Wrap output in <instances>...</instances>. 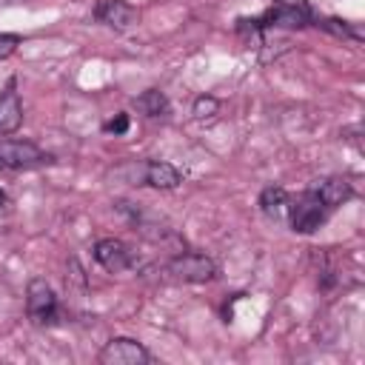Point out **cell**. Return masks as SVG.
<instances>
[{"label":"cell","instance_id":"cell-18","mask_svg":"<svg viewBox=\"0 0 365 365\" xmlns=\"http://www.w3.org/2000/svg\"><path fill=\"white\" fill-rule=\"evenodd\" d=\"M6 205H9V194H6V191H3V188H0V211H3V208H6Z\"/></svg>","mask_w":365,"mask_h":365},{"label":"cell","instance_id":"cell-19","mask_svg":"<svg viewBox=\"0 0 365 365\" xmlns=\"http://www.w3.org/2000/svg\"><path fill=\"white\" fill-rule=\"evenodd\" d=\"M3 3H9V6H17V3H26V0H3Z\"/></svg>","mask_w":365,"mask_h":365},{"label":"cell","instance_id":"cell-1","mask_svg":"<svg viewBox=\"0 0 365 365\" xmlns=\"http://www.w3.org/2000/svg\"><path fill=\"white\" fill-rule=\"evenodd\" d=\"M288 222H291V231L294 234H314L317 228L325 225V220L331 217V208L325 205V200L308 185L302 194L297 197H288Z\"/></svg>","mask_w":365,"mask_h":365},{"label":"cell","instance_id":"cell-12","mask_svg":"<svg viewBox=\"0 0 365 365\" xmlns=\"http://www.w3.org/2000/svg\"><path fill=\"white\" fill-rule=\"evenodd\" d=\"M288 197H291V194H288L279 182H268V185L259 191V200H257V202H259V211H262L265 217H274V220H277V217L288 208Z\"/></svg>","mask_w":365,"mask_h":365},{"label":"cell","instance_id":"cell-7","mask_svg":"<svg viewBox=\"0 0 365 365\" xmlns=\"http://www.w3.org/2000/svg\"><path fill=\"white\" fill-rule=\"evenodd\" d=\"M140 11L128 0H97L94 3V20L114 29V31H128L137 23Z\"/></svg>","mask_w":365,"mask_h":365},{"label":"cell","instance_id":"cell-13","mask_svg":"<svg viewBox=\"0 0 365 365\" xmlns=\"http://www.w3.org/2000/svg\"><path fill=\"white\" fill-rule=\"evenodd\" d=\"M314 26H319V29H325L328 34H334V37H339V40H351V43H362V29L356 26V23H351V20H342V17H314Z\"/></svg>","mask_w":365,"mask_h":365},{"label":"cell","instance_id":"cell-11","mask_svg":"<svg viewBox=\"0 0 365 365\" xmlns=\"http://www.w3.org/2000/svg\"><path fill=\"white\" fill-rule=\"evenodd\" d=\"M134 108H137L140 114H145V117H165V114L171 111V103H168L165 91H160V88H145L143 94L134 97Z\"/></svg>","mask_w":365,"mask_h":365},{"label":"cell","instance_id":"cell-8","mask_svg":"<svg viewBox=\"0 0 365 365\" xmlns=\"http://www.w3.org/2000/svg\"><path fill=\"white\" fill-rule=\"evenodd\" d=\"M23 125V100L17 91V77H9L0 91V137H11Z\"/></svg>","mask_w":365,"mask_h":365},{"label":"cell","instance_id":"cell-9","mask_svg":"<svg viewBox=\"0 0 365 365\" xmlns=\"http://www.w3.org/2000/svg\"><path fill=\"white\" fill-rule=\"evenodd\" d=\"M143 177H145V182H148L151 188H157V191H174V188L182 182L180 168L171 165V163H165V160H148V163L143 165Z\"/></svg>","mask_w":365,"mask_h":365},{"label":"cell","instance_id":"cell-16","mask_svg":"<svg viewBox=\"0 0 365 365\" xmlns=\"http://www.w3.org/2000/svg\"><path fill=\"white\" fill-rule=\"evenodd\" d=\"M23 43V37L20 34H14V31H0V63L3 60H9L14 51H17V46Z\"/></svg>","mask_w":365,"mask_h":365},{"label":"cell","instance_id":"cell-10","mask_svg":"<svg viewBox=\"0 0 365 365\" xmlns=\"http://www.w3.org/2000/svg\"><path fill=\"white\" fill-rule=\"evenodd\" d=\"M311 188L325 200V205L331 211H336L339 205H345L354 197V185L345 177H322V180H314Z\"/></svg>","mask_w":365,"mask_h":365},{"label":"cell","instance_id":"cell-15","mask_svg":"<svg viewBox=\"0 0 365 365\" xmlns=\"http://www.w3.org/2000/svg\"><path fill=\"white\" fill-rule=\"evenodd\" d=\"M128 125H131V117H128L125 111H120V114H114L111 120H106V123H103V131H106V134L120 137V134H125V131H128Z\"/></svg>","mask_w":365,"mask_h":365},{"label":"cell","instance_id":"cell-14","mask_svg":"<svg viewBox=\"0 0 365 365\" xmlns=\"http://www.w3.org/2000/svg\"><path fill=\"white\" fill-rule=\"evenodd\" d=\"M191 114H194V120H214L217 114H220V100L214 97V94H200L194 103H191Z\"/></svg>","mask_w":365,"mask_h":365},{"label":"cell","instance_id":"cell-4","mask_svg":"<svg viewBox=\"0 0 365 365\" xmlns=\"http://www.w3.org/2000/svg\"><path fill=\"white\" fill-rule=\"evenodd\" d=\"M165 271L177 279V282H211L217 277V262L208 254L200 251H180L177 257L168 259Z\"/></svg>","mask_w":365,"mask_h":365},{"label":"cell","instance_id":"cell-2","mask_svg":"<svg viewBox=\"0 0 365 365\" xmlns=\"http://www.w3.org/2000/svg\"><path fill=\"white\" fill-rule=\"evenodd\" d=\"M26 314H29L31 325H37V328H51L63 317L57 294L43 277L29 279V285H26Z\"/></svg>","mask_w":365,"mask_h":365},{"label":"cell","instance_id":"cell-6","mask_svg":"<svg viewBox=\"0 0 365 365\" xmlns=\"http://www.w3.org/2000/svg\"><path fill=\"white\" fill-rule=\"evenodd\" d=\"M91 254H94L97 265L106 268L108 274H123V271H128L134 265V251L123 240H117V237L97 240L94 248H91Z\"/></svg>","mask_w":365,"mask_h":365},{"label":"cell","instance_id":"cell-5","mask_svg":"<svg viewBox=\"0 0 365 365\" xmlns=\"http://www.w3.org/2000/svg\"><path fill=\"white\" fill-rule=\"evenodd\" d=\"M100 365H148L151 354L143 342L131 339V336H111L100 354H97Z\"/></svg>","mask_w":365,"mask_h":365},{"label":"cell","instance_id":"cell-3","mask_svg":"<svg viewBox=\"0 0 365 365\" xmlns=\"http://www.w3.org/2000/svg\"><path fill=\"white\" fill-rule=\"evenodd\" d=\"M51 163L54 157L31 140H0V171H31Z\"/></svg>","mask_w":365,"mask_h":365},{"label":"cell","instance_id":"cell-17","mask_svg":"<svg viewBox=\"0 0 365 365\" xmlns=\"http://www.w3.org/2000/svg\"><path fill=\"white\" fill-rule=\"evenodd\" d=\"M274 3H279V6H291V9H302V11H314L308 0H274Z\"/></svg>","mask_w":365,"mask_h":365}]
</instances>
